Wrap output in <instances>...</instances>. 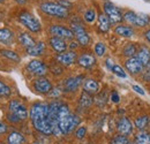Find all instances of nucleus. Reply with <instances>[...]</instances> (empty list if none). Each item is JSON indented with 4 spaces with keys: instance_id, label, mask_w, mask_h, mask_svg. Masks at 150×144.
<instances>
[{
    "instance_id": "37998d69",
    "label": "nucleus",
    "mask_w": 150,
    "mask_h": 144,
    "mask_svg": "<svg viewBox=\"0 0 150 144\" xmlns=\"http://www.w3.org/2000/svg\"><path fill=\"white\" fill-rule=\"evenodd\" d=\"M7 119L11 121V122H13V124H15V122H19L20 119L18 118V116H15L14 114H9L8 116H7Z\"/></svg>"
},
{
    "instance_id": "0eeeda50",
    "label": "nucleus",
    "mask_w": 150,
    "mask_h": 144,
    "mask_svg": "<svg viewBox=\"0 0 150 144\" xmlns=\"http://www.w3.org/2000/svg\"><path fill=\"white\" fill-rule=\"evenodd\" d=\"M104 12H105V15L109 18L111 23H114V24L115 23H120L124 20L121 11L117 6H114L112 2L106 1L104 4Z\"/></svg>"
},
{
    "instance_id": "c85d7f7f",
    "label": "nucleus",
    "mask_w": 150,
    "mask_h": 144,
    "mask_svg": "<svg viewBox=\"0 0 150 144\" xmlns=\"http://www.w3.org/2000/svg\"><path fill=\"white\" fill-rule=\"evenodd\" d=\"M79 104H80V107L81 108H89L93 105V98L90 96V93L83 91L81 97H80V100H79Z\"/></svg>"
},
{
    "instance_id": "ea45409f",
    "label": "nucleus",
    "mask_w": 150,
    "mask_h": 144,
    "mask_svg": "<svg viewBox=\"0 0 150 144\" xmlns=\"http://www.w3.org/2000/svg\"><path fill=\"white\" fill-rule=\"evenodd\" d=\"M132 88H133V90L135 91V92H137V93L141 95V96H144V95H146V91L143 90L141 87H139V85H133Z\"/></svg>"
},
{
    "instance_id": "412c9836",
    "label": "nucleus",
    "mask_w": 150,
    "mask_h": 144,
    "mask_svg": "<svg viewBox=\"0 0 150 144\" xmlns=\"http://www.w3.org/2000/svg\"><path fill=\"white\" fill-rule=\"evenodd\" d=\"M134 144H150V133L148 130H140L134 136Z\"/></svg>"
},
{
    "instance_id": "8fccbe9b",
    "label": "nucleus",
    "mask_w": 150,
    "mask_h": 144,
    "mask_svg": "<svg viewBox=\"0 0 150 144\" xmlns=\"http://www.w3.org/2000/svg\"><path fill=\"white\" fill-rule=\"evenodd\" d=\"M33 144H39V143H37V142H35V143H33Z\"/></svg>"
},
{
    "instance_id": "c9c22d12",
    "label": "nucleus",
    "mask_w": 150,
    "mask_h": 144,
    "mask_svg": "<svg viewBox=\"0 0 150 144\" xmlns=\"http://www.w3.org/2000/svg\"><path fill=\"white\" fill-rule=\"evenodd\" d=\"M96 18V13H95L94 9H88L86 13H84V20L86 22L88 23H93Z\"/></svg>"
},
{
    "instance_id": "3c124183",
    "label": "nucleus",
    "mask_w": 150,
    "mask_h": 144,
    "mask_svg": "<svg viewBox=\"0 0 150 144\" xmlns=\"http://www.w3.org/2000/svg\"><path fill=\"white\" fill-rule=\"evenodd\" d=\"M128 144H134V143H132V142H129V143H128Z\"/></svg>"
},
{
    "instance_id": "58836bf2",
    "label": "nucleus",
    "mask_w": 150,
    "mask_h": 144,
    "mask_svg": "<svg viewBox=\"0 0 150 144\" xmlns=\"http://www.w3.org/2000/svg\"><path fill=\"white\" fill-rule=\"evenodd\" d=\"M143 80L144 81H150V62L146 67V71H144V74H143Z\"/></svg>"
},
{
    "instance_id": "2f4dec72",
    "label": "nucleus",
    "mask_w": 150,
    "mask_h": 144,
    "mask_svg": "<svg viewBox=\"0 0 150 144\" xmlns=\"http://www.w3.org/2000/svg\"><path fill=\"white\" fill-rule=\"evenodd\" d=\"M111 71H112V73L114 74V75H117L118 77H122V78H125L126 76H127V74H126V72L119 66V65H113V67L111 68Z\"/></svg>"
},
{
    "instance_id": "7c9ffc66",
    "label": "nucleus",
    "mask_w": 150,
    "mask_h": 144,
    "mask_svg": "<svg viewBox=\"0 0 150 144\" xmlns=\"http://www.w3.org/2000/svg\"><path fill=\"white\" fill-rule=\"evenodd\" d=\"M0 52H1V54L4 56H6V58H8V59H11L13 61H16V62L20 61L19 54L16 53V52H14V51H11V50H1Z\"/></svg>"
},
{
    "instance_id": "a18cd8bd",
    "label": "nucleus",
    "mask_w": 150,
    "mask_h": 144,
    "mask_svg": "<svg viewBox=\"0 0 150 144\" xmlns=\"http://www.w3.org/2000/svg\"><path fill=\"white\" fill-rule=\"evenodd\" d=\"M6 131H7V126L0 121V134H5Z\"/></svg>"
},
{
    "instance_id": "b1692460",
    "label": "nucleus",
    "mask_w": 150,
    "mask_h": 144,
    "mask_svg": "<svg viewBox=\"0 0 150 144\" xmlns=\"http://www.w3.org/2000/svg\"><path fill=\"white\" fill-rule=\"evenodd\" d=\"M27 52H28L29 55H33V56L42 55V54L45 52V44L43 42H38L34 46L27 49Z\"/></svg>"
},
{
    "instance_id": "aec40b11",
    "label": "nucleus",
    "mask_w": 150,
    "mask_h": 144,
    "mask_svg": "<svg viewBox=\"0 0 150 144\" xmlns=\"http://www.w3.org/2000/svg\"><path fill=\"white\" fill-rule=\"evenodd\" d=\"M14 40V34L7 29V28H1L0 29V43L4 45H11Z\"/></svg>"
},
{
    "instance_id": "bb28decb",
    "label": "nucleus",
    "mask_w": 150,
    "mask_h": 144,
    "mask_svg": "<svg viewBox=\"0 0 150 144\" xmlns=\"http://www.w3.org/2000/svg\"><path fill=\"white\" fill-rule=\"evenodd\" d=\"M99 89L98 83L93 78H87L83 83V90L88 93H96Z\"/></svg>"
},
{
    "instance_id": "6ab92c4d",
    "label": "nucleus",
    "mask_w": 150,
    "mask_h": 144,
    "mask_svg": "<svg viewBox=\"0 0 150 144\" xmlns=\"http://www.w3.org/2000/svg\"><path fill=\"white\" fill-rule=\"evenodd\" d=\"M136 58L139 59V61L142 64L143 67H147L148 64L150 62V49H148L147 46H142L137 51Z\"/></svg>"
},
{
    "instance_id": "f03ea898",
    "label": "nucleus",
    "mask_w": 150,
    "mask_h": 144,
    "mask_svg": "<svg viewBox=\"0 0 150 144\" xmlns=\"http://www.w3.org/2000/svg\"><path fill=\"white\" fill-rule=\"evenodd\" d=\"M40 9L42 12H44L45 14L50 15V16H54L59 18H65L68 16V9H66L65 7L60 6L58 2H43L40 5Z\"/></svg>"
},
{
    "instance_id": "39448f33",
    "label": "nucleus",
    "mask_w": 150,
    "mask_h": 144,
    "mask_svg": "<svg viewBox=\"0 0 150 144\" xmlns=\"http://www.w3.org/2000/svg\"><path fill=\"white\" fill-rule=\"evenodd\" d=\"M20 21H21V23L28 29V30H30L31 32H39L40 30H42V25H40V23H39V21H38L37 18H35L33 14H30V13H28V12H22L21 14H20Z\"/></svg>"
},
{
    "instance_id": "9b49d317",
    "label": "nucleus",
    "mask_w": 150,
    "mask_h": 144,
    "mask_svg": "<svg viewBox=\"0 0 150 144\" xmlns=\"http://www.w3.org/2000/svg\"><path fill=\"white\" fill-rule=\"evenodd\" d=\"M49 31H50V34L53 35V37H59L62 39H71L74 37L73 31L71 29L65 28L62 25H51Z\"/></svg>"
},
{
    "instance_id": "1a4fd4ad",
    "label": "nucleus",
    "mask_w": 150,
    "mask_h": 144,
    "mask_svg": "<svg viewBox=\"0 0 150 144\" xmlns=\"http://www.w3.org/2000/svg\"><path fill=\"white\" fill-rule=\"evenodd\" d=\"M27 71L31 74H35L37 76H43L47 73V67L46 65L40 61V60H31L28 65H27Z\"/></svg>"
},
{
    "instance_id": "72a5a7b5",
    "label": "nucleus",
    "mask_w": 150,
    "mask_h": 144,
    "mask_svg": "<svg viewBox=\"0 0 150 144\" xmlns=\"http://www.w3.org/2000/svg\"><path fill=\"white\" fill-rule=\"evenodd\" d=\"M95 53L96 55H98V56H103L105 52H106V47H105V45L103 44V43H97L96 45H95V49H94Z\"/></svg>"
},
{
    "instance_id": "603ef678",
    "label": "nucleus",
    "mask_w": 150,
    "mask_h": 144,
    "mask_svg": "<svg viewBox=\"0 0 150 144\" xmlns=\"http://www.w3.org/2000/svg\"><path fill=\"white\" fill-rule=\"evenodd\" d=\"M2 1H4V0H0V2H2Z\"/></svg>"
},
{
    "instance_id": "4c0bfd02",
    "label": "nucleus",
    "mask_w": 150,
    "mask_h": 144,
    "mask_svg": "<svg viewBox=\"0 0 150 144\" xmlns=\"http://www.w3.org/2000/svg\"><path fill=\"white\" fill-rule=\"evenodd\" d=\"M111 100H112L113 103H115V104H118L120 102V96H119V93L117 91H112L111 92Z\"/></svg>"
},
{
    "instance_id": "9d476101",
    "label": "nucleus",
    "mask_w": 150,
    "mask_h": 144,
    "mask_svg": "<svg viewBox=\"0 0 150 144\" xmlns=\"http://www.w3.org/2000/svg\"><path fill=\"white\" fill-rule=\"evenodd\" d=\"M125 67L128 71V73L132 74V75H139V74H141L142 71H143V68H144L136 56L128 58L125 61Z\"/></svg>"
},
{
    "instance_id": "4be33fe9",
    "label": "nucleus",
    "mask_w": 150,
    "mask_h": 144,
    "mask_svg": "<svg viewBox=\"0 0 150 144\" xmlns=\"http://www.w3.org/2000/svg\"><path fill=\"white\" fill-rule=\"evenodd\" d=\"M110 27H111V22L109 18L105 15V14H99L98 15V29L100 32H108L110 30Z\"/></svg>"
},
{
    "instance_id": "dca6fc26",
    "label": "nucleus",
    "mask_w": 150,
    "mask_h": 144,
    "mask_svg": "<svg viewBox=\"0 0 150 144\" xmlns=\"http://www.w3.org/2000/svg\"><path fill=\"white\" fill-rule=\"evenodd\" d=\"M33 125H34V128L37 131L44 134V135H51L52 134V124L49 120V118L45 119V120L35 121V122H33Z\"/></svg>"
},
{
    "instance_id": "423d86ee",
    "label": "nucleus",
    "mask_w": 150,
    "mask_h": 144,
    "mask_svg": "<svg viewBox=\"0 0 150 144\" xmlns=\"http://www.w3.org/2000/svg\"><path fill=\"white\" fill-rule=\"evenodd\" d=\"M73 35L76 38V40L79 42V44L81 46H87L90 43V37L88 35L87 30L84 29V27H82L79 23H72V29Z\"/></svg>"
},
{
    "instance_id": "2eb2a0df",
    "label": "nucleus",
    "mask_w": 150,
    "mask_h": 144,
    "mask_svg": "<svg viewBox=\"0 0 150 144\" xmlns=\"http://www.w3.org/2000/svg\"><path fill=\"white\" fill-rule=\"evenodd\" d=\"M82 80H83V75H79V76H73V77L66 78L65 82H64L65 90L69 91V92L76 91L77 88L80 87V84L82 83Z\"/></svg>"
},
{
    "instance_id": "6e6552de",
    "label": "nucleus",
    "mask_w": 150,
    "mask_h": 144,
    "mask_svg": "<svg viewBox=\"0 0 150 144\" xmlns=\"http://www.w3.org/2000/svg\"><path fill=\"white\" fill-rule=\"evenodd\" d=\"M8 108H9V112L11 114H14L15 116H18L20 120H24L28 118V111H27V107L20 103L19 100H11L9 102V105H8Z\"/></svg>"
},
{
    "instance_id": "cd10ccee",
    "label": "nucleus",
    "mask_w": 150,
    "mask_h": 144,
    "mask_svg": "<svg viewBox=\"0 0 150 144\" xmlns=\"http://www.w3.org/2000/svg\"><path fill=\"white\" fill-rule=\"evenodd\" d=\"M149 124H150L149 115H141V116L136 118L135 121H134V125H135V127L139 130H146L147 127L149 126Z\"/></svg>"
},
{
    "instance_id": "864d4df0",
    "label": "nucleus",
    "mask_w": 150,
    "mask_h": 144,
    "mask_svg": "<svg viewBox=\"0 0 150 144\" xmlns=\"http://www.w3.org/2000/svg\"><path fill=\"white\" fill-rule=\"evenodd\" d=\"M110 144H113V143H110Z\"/></svg>"
},
{
    "instance_id": "393cba45",
    "label": "nucleus",
    "mask_w": 150,
    "mask_h": 144,
    "mask_svg": "<svg viewBox=\"0 0 150 144\" xmlns=\"http://www.w3.org/2000/svg\"><path fill=\"white\" fill-rule=\"evenodd\" d=\"M19 43L22 45V46H24L25 49H29V47H31V46H34V45L36 44V43H35V39L30 36L29 34H27V32H22V34H20Z\"/></svg>"
},
{
    "instance_id": "c03bdc74",
    "label": "nucleus",
    "mask_w": 150,
    "mask_h": 144,
    "mask_svg": "<svg viewBox=\"0 0 150 144\" xmlns=\"http://www.w3.org/2000/svg\"><path fill=\"white\" fill-rule=\"evenodd\" d=\"M49 95H50L51 97H54V98H56V97H58V96L60 95V90H59L58 88H56V89H52V90L50 91V93H49Z\"/></svg>"
},
{
    "instance_id": "f3484780",
    "label": "nucleus",
    "mask_w": 150,
    "mask_h": 144,
    "mask_svg": "<svg viewBox=\"0 0 150 144\" xmlns=\"http://www.w3.org/2000/svg\"><path fill=\"white\" fill-rule=\"evenodd\" d=\"M77 64L83 68H90L96 64V59L93 54L83 53L77 58Z\"/></svg>"
},
{
    "instance_id": "09e8293b",
    "label": "nucleus",
    "mask_w": 150,
    "mask_h": 144,
    "mask_svg": "<svg viewBox=\"0 0 150 144\" xmlns=\"http://www.w3.org/2000/svg\"><path fill=\"white\" fill-rule=\"evenodd\" d=\"M18 4H20V5H23V4H25V1L27 0H15Z\"/></svg>"
},
{
    "instance_id": "ddd939ff",
    "label": "nucleus",
    "mask_w": 150,
    "mask_h": 144,
    "mask_svg": "<svg viewBox=\"0 0 150 144\" xmlns=\"http://www.w3.org/2000/svg\"><path fill=\"white\" fill-rule=\"evenodd\" d=\"M34 89L39 93L46 95V93H50V91L52 90V84L47 78L38 77L37 80H35V82H34Z\"/></svg>"
},
{
    "instance_id": "f257e3e1",
    "label": "nucleus",
    "mask_w": 150,
    "mask_h": 144,
    "mask_svg": "<svg viewBox=\"0 0 150 144\" xmlns=\"http://www.w3.org/2000/svg\"><path fill=\"white\" fill-rule=\"evenodd\" d=\"M80 124V118L75 114H72L69 107L61 103L58 111V126L60 128L62 135H67L73 131L76 126Z\"/></svg>"
},
{
    "instance_id": "20e7f679",
    "label": "nucleus",
    "mask_w": 150,
    "mask_h": 144,
    "mask_svg": "<svg viewBox=\"0 0 150 144\" xmlns=\"http://www.w3.org/2000/svg\"><path fill=\"white\" fill-rule=\"evenodd\" d=\"M29 116L31 119V122L45 120L49 116V105L44 103H35L29 112Z\"/></svg>"
},
{
    "instance_id": "a878e982",
    "label": "nucleus",
    "mask_w": 150,
    "mask_h": 144,
    "mask_svg": "<svg viewBox=\"0 0 150 144\" xmlns=\"http://www.w3.org/2000/svg\"><path fill=\"white\" fill-rule=\"evenodd\" d=\"M7 141H8V144H24L25 143L24 136H23L21 133L15 131V130H13V131L8 135Z\"/></svg>"
},
{
    "instance_id": "e433bc0d",
    "label": "nucleus",
    "mask_w": 150,
    "mask_h": 144,
    "mask_svg": "<svg viewBox=\"0 0 150 144\" xmlns=\"http://www.w3.org/2000/svg\"><path fill=\"white\" fill-rule=\"evenodd\" d=\"M86 133H87V129L84 127H79L75 131V137L79 138V140H82L86 136Z\"/></svg>"
},
{
    "instance_id": "c756f323",
    "label": "nucleus",
    "mask_w": 150,
    "mask_h": 144,
    "mask_svg": "<svg viewBox=\"0 0 150 144\" xmlns=\"http://www.w3.org/2000/svg\"><path fill=\"white\" fill-rule=\"evenodd\" d=\"M136 52H137V50H136V46H135L134 44H127V45L124 47V50H122L124 55H125V56H128V58L135 56Z\"/></svg>"
},
{
    "instance_id": "f8f14e48",
    "label": "nucleus",
    "mask_w": 150,
    "mask_h": 144,
    "mask_svg": "<svg viewBox=\"0 0 150 144\" xmlns=\"http://www.w3.org/2000/svg\"><path fill=\"white\" fill-rule=\"evenodd\" d=\"M117 130L120 135L128 136L133 133V125L127 116H121L117 122Z\"/></svg>"
},
{
    "instance_id": "79ce46f5",
    "label": "nucleus",
    "mask_w": 150,
    "mask_h": 144,
    "mask_svg": "<svg viewBox=\"0 0 150 144\" xmlns=\"http://www.w3.org/2000/svg\"><path fill=\"white\" fill-rule=\"evenodd\" d=\"M51 72L56 74V75H59V74L62 73V68L59 67V66H51Z\"/></svg>"
},
{
    "instance_id": "7ed1b4c3",
    "label": "nucleus",
    "mask_w": 150,
    "mask_h": 144,
    "mask_svg": "<svg viewBox=\"0 0 150 144\" xmlns=\"http://www.w3.org/2000/svg\"><path fill=\"white\" fill-rule=\"evenodd\" d=\"M122 18L128 23L134 27L137 28H143L146 25H148L150 23V18L147 14L143 13H135L133 11H128L125 14H122Z\"/></svg>"
},
{
    "instance_id": "de8ad7c7",
    "label": "nucleus",
    "mask_w": 150,
    "mask_h": 144,
    "mask_svg": "<svg viewBox=\"0 0 150 144\" xmlns=\"http://www.w3.org/2000/svg\"><path fill=\"white\" fill-rule=\"evenodd\" d=\"M144 38H146V40H147L148 43H150V29L144 31Z\"/></svg>"
},
{
    "instance_id": "5701e85b",
    "label": "nucleus",
    "mask_w": 150,
    "mask_h": 144,
    "mask_svg": "<svg viewBox=\"0 0 150 144\" xmlns=\"http://www.w3.org/2000/svg\"><path fill=\"white\" fill-rule=\"evenodd\" d=\"M114 32L117 35H119V36L126 37V38H131L135 34V31L133 30V28L128 27V25H118V27H115Z\"/></svg>"
},
{
    "instance_id": "473e14b6",
    "label": "nucleus",
    "mask_w": 150,
    "mask_h": 144,
    "mask_svg": "<svg viewBox=\"0 0 150 144\" xmlns=\"http://www.w3.org/2000/svg\"><path fill=\"white\" fill-rule=\"evenodd\" d=\"M11 93H12L11 88H9L7 84H5L4 82L0 81V96H1V97H9Z\"/></svg>"
},
{
    "instance_id": "a19ab883",
    "label": "nucleus",
    "mask_w": 150,
    "mask_h": 144,
    "mask_svg": "<svg viewBox=\"0 0 150 144\" xmlns=\"http://www.w3.org/2000/svg\"><path fill=\"white\" fill-rule=\"evenodd\" d=\"M58 4H59L60 6H62V7H65L66 9L71 7V2H69V0H59Z\"/></svg>"
},
{
    "instance_id": "a211bd4d",
    "label": "nucleus",
    "mask_w": 150,
    "mask_h": 144,
    "mask_svg": "<svg viewBox=\"0 0 150 144\" xmlns=\"http://www.w3.org/2000/svg\"><path fill=\"white\" fill-rule=\"evenodd\" d=\"M51 47L56 51L57 53H62L66 51L67 49V44L65 43V40L62 38H59V37H51L50 40H49Z\"/></svg>"
},
{
    "instance_id": "f704fd0d",
    "label": "nucleus",
    "mask_w": 150,
    "mask_h": 144,
    "mask_svg": "<svg viewBox=\"0 0 150 144\" xmlns=\"http://www.w3.org/2000/svg\"><path fill=\"white\" fill-rule=\"evenodd\" d=\"M111 143H113V144H128L129 143V141H128L127 136H124V135H117L112 141H111Z\"/></svg>"
},
{
    "instance_id": "4468645a",
    "label": "nucleus",
    "mask_w": 150,
    "mask_h": 144,
    "mask_svg": "<svg viewBox=\"0 0 150 144\" xmlns=\"http://www.w3.org/2000/svg\"><path fill=\"white\" fill-rule=\"evenodd\" d=\"M56 60L58 64L60 65H64V66H71L73 65L75 61H76V53L73 51H69V52H62V53L57 54Z\"/></svg>"
},
{
    "instance_id": "49530a36",
    "label": "nucleus",
    "mask_w": 150,
    "mask_h": 144,
    "mask_svg": "<svg viewBox=\"0 0 150 144\" xmlns=\"http://www.w3.org/2000/svg\"><path fill=\"white\" fill-rule=\"evenodd\" d=\"M113 65H114V64L112 62V59H106V67H108L109 69H111V68H112Z\"/></svg>"
}]
</instances>
